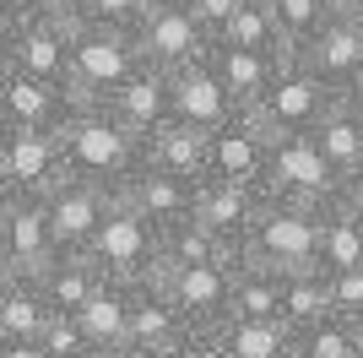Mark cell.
<instances>
[{"instance_id":"obj_1","label":"cell","mask_w":363,"mask_h":358,"mask_svg":"<svg viewBox=\"0 0 363 358\" xmlns=\"http://www.w3.org/2000/svg\"><path fill=\"white\" fill-rule=\"evenodd\" d=\"M60 147H65L71 179L98 185L108 195H120L147 168V141L108 104H76V114L65 119V131H60Z\"/></svg>"},{"instance_id":"obj_2","label":"cell","mask_w":363,"mask_h":358,"mask_svg":"<svg viewBox=\"0 0 363 358\" xmlns=\"http://www.w3.org/2000/svg\"><path fill=\"white\" fill-rule=\"evenodd\" d=\"M244 261L266 271H320V207H293V201H272L260 207L255 228H250V244H244Z\"/></svg>"},{"instance_id":"obj_3","label":"cell","mask_w":363,"mask_h":358,"mask_svg":"<svg viewBox=\"0 0 363 358\" xmlns=\"http://www.w3.org/2000/svg\"><path fill=\"white\" fill-rule=\"evenodd\" d=\"M141 71L136 38L120 28H104V22H82L71 28V92L76 104H108L114 92Z\"/></svg>"},{"instance_id":"obj_4","label":"cell","mask_w":363,"mask_h":358,"mask_svg":"<svg viewBox=\"0 0 363 358\" xmlns=\"http://www.w3.org/2000/svg\"><path fill=\"white\" fill-rule=\"evenodd\" d=\"M87 261L104 271L108 283L141 288V283H152V277L163 271V234H157L136 207H125L120 195H114V207H108L104 228L92 239Z\"/></svg>"},{"instance_id":"obj_5","label":"cell","mask_w":363,"mask_h":358,"mask_svg":"<svg viewBox=\"0 0 363 358\" xmlns=\"http://www.w3.org/2000/svg\"><path fill=\"white\" fill-rule=\"evenodd\" d=\"M0 65L71 92V28L38 11H0Z\"/></svg>"},{"instance_id":"obj_6","label":"cell","mask_w":363,"mask_h":358,"mask_svg":"<svg viewBox=\"0 0 363 358\" xmlns=\"http://www.w3.org/2000/svg\"><path fill=\"white\" fill-rule=\"evenodd\" d=\"M136 38V55H141V65H152V71H163V76H174V71H184V65H196V60H206L212 55V33L196 22V11L184 6V0H157L147 16H141V28L130 33Z\"/></svg>"},{"instance_id":"obj_7","label":"cell","mask_w":363,"mask_h":358,"mask_svg":"<svg viewBox=\"0 0 363 358\" xmlns=\"http://www.w3.org/2000/svg\"><path fill=\"white\" fill-rule=\"evenodd\" d=\"M60 261L49 201L38 195H0V277H44Z\"/></svg>"},{"instance_id":"obj_8","label":"cell","mask_w":363,"mask_h":358,"mask_svg":"<svg viewBox=\"0 0 363 358\" xmlns=\"http://www.w3.org/2000/svg\"><path fill=\"white\" fill-rule=\"evenodd\" d=\"M71 168H65V147L49 131H6L0 125V195H49L60 190Z\"/></svg>"},{"instance_id":"obj_9","label":"cell","mask_w":363,"mask_h":358,"mask_svg":"<svg viewBox=\"0 0 363 358\" xmlns=\"http://www.w3.org/2000/svg\"><path fill=\"white\" fill-rule=\"evenodd\" d=\"M157 283L179 304L190 331H223L233 320V283H239V261H206V266H168Z\"/></svg>"},{"instance_id":"obj_10","label":"cell","mask_w":363,"mask_h":358,"mask_svg":"<svg viewBox=\"0 0 363 358\" xmlns=\"http://www.w3.org/2000/svg\"><path fill=\"white\" fill-rule=\"evenodd\" d=\"M266 195L272 201H293V207H325L342 195L325 152L315 147V136H288L272 141V168H266Z\"/></svg>"},{"instance_id":"obj_11","label":"cell","mask_w":363,"mask_h":358,"mask_svg":"<svg viewBox=\"0 0 363 358\" xmlns=\"http://www.w3.org/2000/svg\"><path fill=\"white\" fill-rule=\"evenodd\" d=\"M336 109V92L320 82V76H309L303 65H293L288 60V71L277 76V87L272 98H266V109H260V125H266V136L272 141H288V136H315L325 119H331Z\"/></svg>"},{"instance_id":"obj_12","label":"cell","mask_w":363,"mask_h":358,"mask_svg":"<svg viewBox=\"0 0 363 358\" xmlns=\"http://www.w3.org/2000/svg\"><path fill=\"white\" fill-rule=\"evenodd\" d=\"M71 114H76V98L65 87L0 65V125H6V131H49V136H60Z\"/></svg>"},{"instance_id":"obj_13","label":"cell","mask_w":363,"mask_h":358,"mask_svg":"<svg viewBox=\"0 0 363 358\" xmlns=\"http://www.w3.org/2000/svg\"><path fill=\"white\" fill-rule=\"evenodd\" d=\"M168 92H174V125H184V131L217 136L223 125L239 119V104L228 98L212 55L196 60V65H184V71H174V76H168Z\"/></svg>"},{"instance_id":"obj_14","label":"cell","mask_w":363,"mask_h":358,"mask_svg":"<svg viewBox=\"0 0 363 358\" xmlns=\"http://www.w3.org/2000/svg\"><path fill=\"white\" fill-rule=\"evenodd\" d=\"M266 168H272V136L255 114H239L233 125L212 136V168L206 179L217 185H244V190L266 195Z\"/></svg>"},{"instance_id":"obj_15","label":"cell","mask_w":363,"mask_h":358,"mask_svg":"<svg viewBox=\"0 0 363 358\" xmlns=\"http://www.w3.org/2000/svg\"><path fill=\"white\" fill-rule=\"evenodd\" d=\"M114 195L98 190V185H82V179H65L60 190L49 195V228H55V250L65 255H87L98 228H104Z\"/></svg>"},{"instance_id":"obj_16","label":"cell","mask_w":363,"mask_h":358,"mask_svg":"<svg viewBox=\"0 0 363 358\" xmlns=\"http://www.w3.org/2000/svg\"><path fill=\"white\" fill-rule=\"evenodd\" d=\"M293 65H303V71L320 76L331 92H342V82L363 65V33H358V22L342 16V11H331L298 49H293Z\"/></svg>"},{"instance_id":"obj_17","label":"cell","mask_w":363,"mask_h":358,"mask_svg":"<svg viewBox=\"0 0 363 358\" xmlns=\"http://www.w3.org/2000/svg\"><path fill=\"white\" fill-rule=\"evenodd\" d=\"M260 207H266V195H260V190L206 179V185H201V201H196V223L206 228L233 261H244V244H250V228H255Z\"/></svg>"},{"instance_id":"obj_18","label":"cell","mask_w":363,"mask_h":358,"mask_svg":"<svg viewBox=\"0 0 363 358\" xmlns=\"http://www.w3.org/2000/svg\"><path fill=\"white\" fill-rule=\"evenodd\" d=\"M184 337H190V326H184L179 304L168 298V288L157 283V277L130 288V347H125V353L130 358H163V353H174Z\"/></svg>"},{"instance_id":"obj_19","label":"cell","mask_w":363,"mask_h":358,"mask_svg":"<svg viewBox=\"0 0 363 358\" xmlns=\"http://www.w3.org/2000/svg\"><path fill=\"white\" fill-rule=\"evenodd\" d=\"M125 207H136L141 217H147L157 234H174V228L196 223V201H201V185H190V179H174L163 174V168H141L130 185L120 190Z\"/></svg>"},{"instance_id":"obj_20","label":"cell","mask_w":363,"mask_h":358,"mask_svg":"<svg viewBox=\"0 0 363 358\" xmlns=\"http://www.w3.org/2000/svg\"><path fill=\"white\" fill-rule=\"evenodd\" d=\"M212 65H217V76H223L228 98L239 104V114H260L266 98H272V87H277V76L288 71V60L255 55V49H233V44H223V38L212 44Z\"/></svg>"},{"instance_id":"obj_21","label":"cell","mask_w":363,"mask_h":358,"mask_svg":"<svg viewBox=\"0 0 363 358\" xmlns=\"http://www.w3.org/2000/svg\"><path fill=\"white\" fill-rule=\"evenodd\" d=\"M108 109H114L141 141H152L163 125H174V92H168V76L152 71V65H141V71L108 98Z\"/></svg>"},{"instance_id":"obj_22","label":"cell","mask_w":363,"mask_h":358,"mask_svg":"<svg viewBox=\"0 0 363 358\" xmlns=\"http://www.w3.org/2000/svg\"><path fill=\"white\" fill-rule=\"evenodd\" d=\"M55 320L38 277H0V342H38Z\"/></svg>"},{"instance_id":"obj_23","label":"cell","mask_w":363,"mask_h":358,"mask_svg":"<svg viewBox=\"0 0 363 358\" xmlns=\"http://www.w3.org/2000/svg\"><path fill=\"white\" fill-rule=\"evenodd\" d=\"M320 271H325V277L363 271V217L342 195L320 207Z\"/></svg>"},{"instance_id":"obj_24","label":"cell","mask_w":363,"mask_h":358,"mask_svg":"<svg viewBox=\"0 0 363 358\" xmlns=\"http://www.w3.org/2000/svg\"><path fill=\"white\" fill-rule=\"evenodd\" d=\"M147 163L163 168V174H174V179L206 185V168H212V136L184 131V125H163V131L147 141Z\"/></svg>"},{"instance_id":"obj_25","label":"cell","mask_w":363,"mask_h":358,"mask_svg":"<svg viewBox=\"0 0 363 358\" xmlns=\"http://www.w3.org/2000/svg\"><path fill=\"white\" fill-rule=\"evenodd\" d=\"M76 320H82V331H87V342L98 347V353L130 358L125 353V347H130V288L125 283H104L98 298H92Z\"/></svg>"},{"instance_id":"obj_26","label":"cell","mask_w":363,"mask_h":358,"mask_svg":"<svg viewBox=\"0 0 363 358\" xmlns=\"http://www.w3.org/2000/svg\"><path fill=\"white\" fill-rule=\"evenodd\" d=\"M228 358H298V331L282 326V320H250V315H233L223 331H217Z\"/></svg>"},{"instance_id":"obj_27","label":"cell","mask_w":363,"mask_h":358,"mask_svg":"<svg viewBox=\"0 0 363 358\" xmlns=\"http://www.w3.org/2000/svg\"><path fill=\"white\" fill-rule=\"evenodd\" d=\"M315 147L325 152V163H331L336 185L347 190L352 179L363 174V114H358V109H347V104H336L331 119L315 131Z\"/></svg>"},{"instance_id":"obj_28","label":"cell","mask_w":363,"mask_h":358,"mask_svg":"<svg viewBox=\"0 0 363 358\" xmlns=\"http://www.w3.org/2000/svg\"><path fill=\"white\" fill-rule=\"evenodd\" d=\"M104 283H108V277L92 266L87 255H65V261H55V266L38 277V288H44V298H49V310H55V315H82L92 298H98Z\"/></svg>"},{"instance_id":"obj_29","label":"cell","mask_w":363,"mask_h":358,"mask_svg":"<svg viewBox=\"0 0 363 358\" xmlns=\"http://www.w3.org/2000/svg\"><path fill=\"white\" fill-rule=\"evenodd\" d=\"M223 44L255 49V55H277V60H293L288 33H282V22L272 16V6H266V0H244V11L223 28Z\"/></svg>"},{"instance_id":"obj_30","label":"cell","mask_w":363,"mask_h":358,"mask_svg":"<svg viewBox=\"0 0 363 358\" xmlns=\"http://www.w3.org/2000/svg\"><path fill=\"white\" fill-rule=\"evenodd\" d=\"M282 271L250 266L239 261V283H233V315H250V320H282ZM288 326V320H282Z\"/></svg>"},{"instance_id":"obj_31","label":"cell","mask_w":363,"mask_h":358,"mask_svg":"<svg viewBox=\"0 0 363 358\" xmlns=\"http://www.w3.org/2000/svg\"><path fill=\"white\" fill-rule=\"evenodd\" d=\"M331 310V277L325 271H293L288 283H282V320H288L293 331L315 326V320H325Z\"/></svg>"},{"instance_id":"obj_32","label":"cell","mask_w":363,"mask_h":358,"mask_svg":"<svg viewBox=\"0 0 363 358\" xmlns=\"http://www.w3.org/2000/svg\"><path fill=\"white\" fill-rule=\"evenodd\" d=\"M298 358H363V342H358V331H352V320L325 315V320L298 331Z\"/></svg>"},{"instance_id":"obj_33","label":"cell","mask_w":363,"mask_h":358,"mask_svg":"<svg viewBox=\"0 0 363 358\" xmlns=\"http://www.w3.org/2000/svg\"><path fill=\"white\" fill-rule=\"evenodd\" d=\"M206 261H233L201 223H184L174 234H163V271L168 266H206Z\"/></svg>"},{"instance_id":"obj_34","label":"cell","mask_w":363,"mask_h":358,"mask_svg":"<svg viewBox=\"0 0 363 358\" xmlns=\"http://www.w3.org/2000/svg\"><path fill=\"white\" fill-rule=\"evenodd\" d=\"M266 6H272V16L282 22V33H288V44H293V49H298L303 38H309V33H315L320 22L336 11L331 0H266Z\"/></svg>"},{"instance_id":"obj_35","label":"cell","mask_w":363,"mask_h":358,"mask_svg":"<svg viewBox=\"0 0 363 358\" xmlns=\"http://www.w3.org/2000/svg\"><path fill=\"white\" fill-rule=\"evenodd\" d=\"M38 347H44L49 358H87V353H98V347L87 342V331H82V320H76V315H55V320H49V331L38 337Z\"/></svg>"},{"instance_id":"obj_36","label":"cell","mask_w":363,"mask_h":358,"mask_svg":"<svg viewBox=\"0 0 363 358\" xmlns=\"http://www.w3.org/2000/svg\"><path fill=\"white\" fill-rule=\"evenodd\" d=\"M152 6H157V0H92V22L120 28V33H136L141 16H147Z\"/></svg>"},{"instance_id":"obj_37","label":"cell","mask_w":363,"mask_h":358,"mask_svg":"<svg viewBox=\"0 0 363 358\" xmlns=\"http://www.w3.org/2000/svg\"><path fill=\"white\" fill-rule=\"evenodd\" d=\"M16 11H38L49 22H60V28H82L92 16V0H28V6H16Z\"/></svg>"},{"instance_id":"obj_38","label":"cell","mask_w":363,"mask_h":358,"mask_svg":"<svg viewBox=\"0 0 363 358\" xmlns=\"http://www.w3.org/2000/svg\"><path fill=\"white\" fill-rule=\"evenodd\" d=\"M184 6L196 11V22H201L206 33H212V38H223V28H228V22H233V16L244 11V0H184Z\"/></svg>"},{"instance_id":"obj_39","label":"cell","mask_w":363,"mask_h":358,"mask_svg":"<svg viewBox=\"0 0 363 358\" xmlns=\"http://www.w3.org/2000/svg\"><path fill=\"white\" fill-rule=\"evenodd\" d=\"M331 310L342 315V320H358V315H363V271L331 277Z\"/></svg>"},{"instance_id":"obj_40","label":"cell","mask_w":363,"mask_h":358,"mask_svg":"<svg viewBox=\"0 0 363 358\" xmlns=\"http://www.w3.org/2000/svg\"><path fill=\"white\" fill-rule=\"evenodd\" d=\"M163 358H228V353H223V342H217V331H190V337Z\"/></svg>"},{"instance_id":"obj_41","label":"cell","mask_w":363,"mask_h":358,"mask_svg":"<svg viewBox=\"0 0 363 358\" xmlns=\"http://www.w3.org/2000/svg\"><path fill=\"white\" fill-rule=\"evenodd\" d=\"M336 104H347V109H358V114H363V65H358V71L347 76V82H342V92H336Z\"/></svg>"},{"instance_id":"obj_42","label":"cell","mask_w":363,"mask_h":358,"mask_svg":"<svg viewBox=\"0 0 363 358\" xmlns=\"http://www.w3.org/2000/svg\"><path fill=\"white\" fill-rule=\"evenodd\" d=\"M0 358H49L38 342H0Z\"/></svg>"},{"instance_id":"obj_43","label":"cell","mask_w":363,"mask_h":358,"mask_svg":"<svg viewBox=\"0 0 363 358\" xmlns=\"http://www.w3.org/2000/svg\"><path fill=\"white\" fill-rule=\"evenodd\" d=\"M342 201H347V207H352V212H358V217H363V174L352 179L347 190H342Z\"/></svg>"},{"instance_id":"obj_44","label":"cell","mask_w":363,"mask_h":358,"mask_svg":"<svg viewBox=\"0 0 363 358\" xmlns=\"http://www.w3.org/2000/svg\"><path fill=\"white\" fill-rule=\"evenodd\" d=\"M331 6H336L342 16H358V11H363V0H331Z\"/></svg>"},{"instance_id":"obj_45","label":"cell","mask_w":363,"mask_h":358,"mask_svg":"<svg viewBox=\"0 0 363 358\" xmlns=\"http://www.w3.org/2000/svg\"><path fill=\"white\" fill-rule=\"evenodd\" d=\"M352 331H358V342H363V315H358V320H352Z\"/></svg>"},{"instance_id":"obj_46","label":"cell","mask_w":363,"mask_h":358,"mask_svg":"<svg viewBox=\"0 0 363 358\" xmlns=\"http://www.w3.org/2000/svg\"><path fill=\"white\" fill-rule=\"evenodd\" d=\"M16 6H28V0H6V11H16Z\"/></svg>"},{"instance_id":"obj_47","label":"cell","mask_w":363,"mask_h":358,"mask_svg":"<svg viewBox=\"0 0 363 358\" xmlns=\"http://www.w3.org/2000/svg\"><path fill=\"white\" fill-rule=\"evenodd\" d=\"M352 22H358V33H363V11H358V16H352Z\"/></svg>"},{"instance_id":"obj_48","label":"cell","mask_w":363,"mask_h":358,"mask_svg":"<svg viewBox=\"0 0 363 358\" xmlns=\"http://www.w3.org/2000/svg\"><path fill=\"white\" fill-rule=\"evenodd\" d=\"M87 358H114V353H87Z\"/></svg>"}]
</instances>
